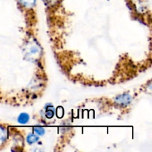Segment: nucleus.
Here are the masks:
<instances>
[{
	"mask_svg": "<svg viewBox=\"0 0 152 152\" xmlns=\"http://www.w3.org/2000/svg\"><path fill=\"white\" fill-rule=\"evenodd\" d=\"M30 120V117L28 114L26 113H22V114H19V116L18 117L17 121L18 123H20V124H26Z\"/></svg>",
	"mask_w": 152,
	"mask_h": 152,
	"instance_id": "obj_3",
	"label": "nucleus"
},
{
	"mask_svg": "<svg viewBox=\"0 0 152 152\" xmlns=\"http://www.w3.org/2000/svg\"><path fill=\"white\" fill-rule=\"evenodd\" d=\"M34 132L39 136H42L45 134V129L43 128L39 127V126H37V127L34 128Z\"/></svg>",
	"mask_w": 152,
	"mask_h": 152,
	"instance_id": "obj_8",
	"label": "nucleus"
},
{
	"mask_svg": "<svg viewBox=\"0 0 152 152\" xmlns=\"http://www.w3.org/2000/svg\"><path fill=\"white\" fill-rule=\"evenodd\" d=\"M7 137V133L6 129L1 126H0V145H2L6 141Z\"/></svg>",
	"mask_w": 152,
	"mask_h": 152,
	"instance_id": "obj_4",
	"label": "nucleus"
},
{
	"mask_svg": "<svg viewBox=\"0 0 152 152\" xmlns=\"http://www.w3.org/2000/svg\"><path fill=\"white\" fill-rule=\"evenodd\" d=\"M39 48L37 46H33L30 48L29 50V53L31 56H35V55L39 54Z\"/></svg>",
	"mask_w": 152,
	"mask_h": 152,
	"instance_id": "obj_7",
	"label": "nucleus"
},
{
	"mask_svg": "<svg viewBox=\"0 0 152 152\" xmlns=\"http://www.w3.org/2000/svg\"><path fill=\"white\" fill-rule=\"evenodd\" d=\"M45 116L47 118L50 119L54 115V108L51 104H47L45 105Z\"/></svg>",
	"mask_w": 152,
	"mask_h": 152,
	"instance_id": "obj_2",
	"label": "nucleus"
},
{
	"mask_svg": "<svg viewBox=\"0 0 152 152\" xmlns=\"http://www.w3.org/2000/svg\"><path fill=\"white\" fill-rule=\"evenodd\" d=\"M132 100V96L129 94H123L118 95L115 98L116 103L118 104L119 105H121V106H126V105H129Z\"/></svg>",
	"mask_w": 152,
	"mask_h": 152,
	"instance_id": "obj_1",
	"label": "nucleus"
},
{
	"mask_svg": "<svg viewBox=\"0 0 152 152\" xmlns=\"http://www.w3.org/2000/svg\"><path fill=\"white\" fill-rule=\"evenodd\" d=\"M21 4L25 6V7H31L35 4L36 0H19Z\"/></svg>",
	"mask_w": 152,
	"mask_h": 152,
	"instance_id": "obj_6",
	"label": "nucleus"
},
{
	"mask_svg": "<svg viewBox=\"0 0 152 152\" xmlns=\"http://www.w3.org/2000/svg\"><path fill=\"white\" fill-rule=\"evenodd\" d=\"M39 140V138L37 135L34 134H30L27 137V142L30 145H32V144L36 143L37 141Z\"/></svg>",
	"mask_w": 152,
	"mask_h": 152,
	"instance_id": "obj_5",
	"label": "nucleus"
}]
</instances>
